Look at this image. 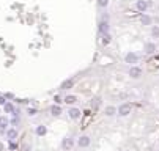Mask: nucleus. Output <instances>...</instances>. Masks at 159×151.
<instances>
[{"label": "nucleus", "mask_w": 159, "mask_h": 151, "mask_svg": "<svg viewBox=\"0 0 159 151\" xmlns=\"http://www.w3.org/2000/svg\"><path fill=\"white\" fill-rule=\"evenodd\" d=\"M131 112H132V105L129 102H123L117 107V115L118 116H128V115H131Z\"/></svg>", "instance_id": "obj_1"}, {"label": "nucleus", "mask_w": 159, "mask_h": 151, "mask_svg": "<svg viewBox=\"0 0 159 151\" xmlns=\"http://www.w3.org/2000/svg\"><path fill=\"white\" fill-rule=\"evenodd\" d=\"M128 76L131 77V79L137 80V79H140V77L144 76V69H142L140 66H135V65H132V66H131V68L128 69Z\"/></svg>", "instance_id": "obj_2"}, {"label": "nucleus", "mask_w": 159, "mask_h": 151, "mask_svg": "<svg viewBox=\"0 0 159 151\" xmlns=\"http://www.w3.org/2000/svg\"><path fill=\"white\" fill-rule=\"evenodd\" d=\"M139 60H140V55L137 52H132V50L124 55V61H126V63H129L131 66L135 65V63H139Z\"/></svg>", "instance_id": "obj_3"}, {"label": "nucleus", "mask_w": 159, "mask_h": 151, "mask_svg": "<svg viewBox=\"0 0 159 151\" xmlns=\"http://www.w3.org/2000/svg\"><path fill=\"white\" fill-rule=\"evenodd\" d=\"M91 145V137L90 136H80L79 138H77V147L79 148H88Z\"/></svg>", "instance_id": "obj_4"}, {"label": "nucleus", "mask_w": 159, "mask_h": 151, "mask_svg": "<svg viewBox=\"0 0 159 151\" xmlns=\"http://www.w3.org/2000/svg\"><path fill=\"white\" fill-rule=\"evenodd\" d=\"M74 147V138L73 137H65L62 140V151H71Z\"/></svg>", "instance_id": "obj_5"}, {"label": "nucleus", "mask_w": 159, "mask_h": 151, "mask_svg": "<svg viewBox=\"0 0 159 151\" xmlns=\"http://www.w3.org/2000/svg\"><path fill=\"white\" fill-rule=\"evenodd\" d=\"M148 7H150L148 0H137V2H135V10L139 11V13H146Z\"/></svg>", "instance_id": "obj_6"}, {"label": "nucleus", "mask_w": 159, "mask_h": 151, "mask_svg": "<svg viewBox=\"0 0 159 151\" xmlns=\"http://www.w3.org/2000/svg\"><path fill=\"white\" fill-rule=\"evenodd\" d=\"M158 50V47H156V44L155 43H151V41H148V43H145L144 44V52L146 54V55H153Z\"/></svg>", "instance_id": "obj_7"}, {"label": "nucleus", "mask_w": 159, "mask_h": 151, "mask_svg": "<svg viewBox=\"0 0 159 151\" xmlns=\"http://www.w3.org/2000/svg\"><path fill=\"white\" fill-rule=\"evenodd\" d=\"M5 134H7V138L10 142H14L16 138H18V136H19V131L16 129V127H10V129H7Z\"/></svg>", "instance_id": "obj_8"}, {"label": "nucleus", "mask_w": 159, "mask_h": 151, "mask_svg": "<svg viewBox=\"0 0 159 151\" xmlns=\"http://www.w3.org/2000/svg\"><path fill=\"white\" fill-rule=\"evenodd\" d=\"M80 115H82V112H80V109H77V107L68 109V116H69L71 120H79Z\"/></svg>", "instance_id": "obj_9"}, {"label": "nucleus", "mask_w": 159, "mask_h": 151, "mask_svg": "<svg viewBox=\"0 0 159 151\" xmlns=\"http://www.w3.org/2000/svg\"><path fill=\"white\" fill-rule=\"evenodd\" d=\"M140 22H142V25H153V18L150 14H146V13H142V18H140Z\"/></svg>", "instance_id": "obj_10"}, {"label": "nucleus", "mask_w": 159, "mask_h": 151, "mask_svg": "<svg viewBox=\"0 0 159 151\" xmlns=\"http://www.w3.org/2000/svg\"><path fill=\"white\" fill-rule=\"evenodd\" d=\"M63 101H65V104H68V105H74L79 101V98L76 96V94H66V96L63 98Z\"/></svg>", "instance_id": "obj_11"}, {"label": "nucleus", "mask_w": 159, "mask_h": 151, "mask_svg": "<svg viewBox=\"0 0 159 151\" xmlns=\"http://www.w3.org/2000/svg\"><path fill=\"white\" fill-rule=\"evenodd\" d=\"M49 112H51V115L52 116H60L63 113V110H62V107H60L58 104H54V105H51V109H49Z\"/></svg>", "instance_id": "obj_12"}, {"label": "nucleus", "mask_w": 159, "mask_h": 151, "mask_svg": "<svg viewBox=\"0 0 159 151\" xmlns=\"http://www.w3.org/2000/svg\"><path fill=\"white\" fill-rule=\"evenodd\" d=\"M104 115L109 116V118H110V116H115L117 115V107H115V105H107V107L104 109Z\"/></svg>", "instance_id": "obj_13"}, {"label": "nucleus", "mask_w": 159, "mask_h": 151, "mask_svg": "<svg viewBox=\"0 0 159 151\" xmlns=\"http://www.w3.org/2000/svg\"><path fill=\"white\" fill-rule=\"evenodd\" d=\"M2 107H3V110H5V113H11V115H13L14 112H16V107L13 105V102H10V101H7V102H5Z\"/></svg>", "instance_id": "obj_14"}, {"label": "nucleus", "mask_w": 159, "mask_h": 151, "mask_svg": "<svg viewBox=\"0 0 159 151\" xmlns=\"http://www.w3.org/2000/svg\"><path fill=\"white\" fill-rule=\"evenodd\" d=\"M73 85H74V79H68L60 85V90H69V88H73Z\"/></svg>", "instance_id": "obj_15"}, {"label": "nucleus", "mask_w": 159, "mask_h": 151, "mask_svg": "<svg viewBox=\"0 0 159 151\" xmlns=\"http://www.w3.org/2000/svg\"><path fill=\"white\" fill-rule=\"evenodd\" d=\"M99 33H101V35L109 33V22L107 21H101L99 22Z\"/></svg>", "instance_id": "obj_16"}, {"label": "nucleus", "mask_w": 159, "mask_h": 151, "mask_svg": "<svg viewBox=\"0 0 159 151\" xmlns=\"http://www.w3.org/2000/svg\"><path fill=\"white\" fill-rule=\"evenodd\" d=\"M35 132H36V136H46V134H47V127L44 124H38Z\"/></svg>", "instance_id": "obj_17"}, {"label": "nucleus", "mask_w": 159, "mask_h": 151, "mask_svg": "<svg viewBox=\"0 0 159 151\" xmlns=\"http://www.w3.org/2000/svg\"><path fill=\"white\" fill-rule=\"evenodd\" d=\"M110 41H112L110 33H104V35H102V40H101L102 46H109V44H110Z\"/></svg>", "instance_id": "obj_18"}, {"label": "nucleus", "mask_w": 159, "mask_h": 151, "mask_svg": "<svg viewBox=\"0 0 159 151\" xmlns=\"http://www.w3.org/2000/svg\"><path fill=\"white\" fill-rule=\"evenodd\" d=\"M150 35L153 38H159V25H151V30H150Z\"/></svg>", "instance_id": "obj_19"}, {"label": "nucleus", "mask_w": 159, "mask_h": 151, "mask_svg": "<svg viewBox=\"0 0 159 151\" xmlns=\"http://www.w3.org/2000/svg\"><path fill=\"white\" fill-rule=\"evenodd\" d=\"M8 124H10V121L7 116H0V127H3V129H8Z\"/></svg>", "instance_id": "obj_20"}, {"label": "nucleus", "mask_w": 159, "mask_h": 151, "mask_svg": "<svg viewBox=\"0 0 159 151\" xmlns=\"http://www.w3.org/2000/svg\"><path fill=\"white\" fill-rule=\"evenodd\" d=\"M98 2V7L99 8H107L109 7V0H96Z\"/></svg>", "instance_id": "obj_21"}, {"label": "nucleus", "mask_w": 159, "mask_h": 151, "mask_svg": "<svg viewBox=\"0 0 159 151\" xmlns=\"http://www.w3.org/2000/svg\"><path fill=\"white\" fill-rule=\"evenodd\" d=\"M36 113H38V110H36V109H30V107L27 109V115H29V116H35Z\"/></svg>", "instance_id": "obj_22"}, {"label": "nucleus", "mask_w": 159, "mask_h": 151, "mask_svg": "<svg viewBox=\"0 0 159 151\" xmlns=\"http://www.w3.org/2000/svg\"><path fill=\"white\" fill-rule=\"evenodd\" d=\"M99 104H101V99H99V98H95V99L91 101V107H95V109H96Z\"/></svg>", "instance_id": "obj_23"}, {"label": "nucleus", "mask_w": 159, "mask_h": 151, "mask_svg": "<svg viewBox=\"0 0 159 151\" xmlns=\"http://www.w3.org/2000/svg\"><path fill=\"white\" fill-rule=\"evenodd\" d=\"M7 101H8V99L5 98V94H0V105H3L5 102H7Z\"/></svg>", "instance_id": "obj_24"}, {"label": "nucleus", "mask_w": 159, "mask_h": 151, "mask_svg": "<svg viewBox=\"0 0 159 151\" xmlns=\"http://www.w3.org/2000/svg\"><path fill=\"white\" fill-rule=\"evenodd\" d=\"M5 98H7V99H11V98H14V94H13V93H7V94H5Z\"/></svg>", "instance_id": "obj_25"}, {"label": "nucleus", "mask_w": 159, "mask_h": 151, "mask_svg": "<svg viewBox=\"0 0 159 151\" xmlns=\"http://www.w3.org/2000/svg\"><path fill=\"white\" fill-rule=\"evenodd\" d=\"M0 151H5V145L2 142H0Z\"/></svg>", "instance_id": "obj_26"}, {"label": "nucleus", "mask_w": 159, "mask_h": 151, "mask_svg": "<svg viewBox=\"0 0 159 151\" xmlns=\"http://www.w3.org/2000/svg\"><path fill=\"white\" fill-rule=\"evenodd\" d=\"M7 132V129H3V127H0V134H5Z\"/></svg>", "instance_id": "obj_27"}, {"label": "nucleus", "mask_w": 159, "mask_h": 151, "mask_svg": "<svg viewBox=\"0 0 159 151\" xmlns=\"http://www.w3.org/2000/svg\"><path fill=\"white\" fill-rule=\"evenodd\" d=\"M123 151H131V150H123Z\"/></svg>", "instance_id": "obj_28"}]
</instances>
